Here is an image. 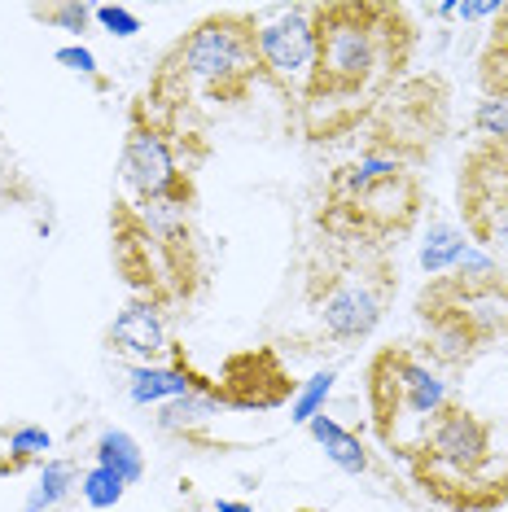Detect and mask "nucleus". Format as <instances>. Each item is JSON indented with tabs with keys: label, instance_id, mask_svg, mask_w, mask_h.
<instances>
[{
	"label": "nucleus",
	"instance_id": "5701e85b",
	"mask_svg": "<svg viewBox=\"0 0 508 512\" xmlns=\"http://www.w3.org/2000/svg\"><path fill=\"white\" fill-rule=\"evenodd\" d=\"M333 381H338V372L325 368V372H316V377H311L307 386H303V390H298L294 399H290V416H294L298 425H311V421H316V416H320V407H325L329 390H333Z\"/></svg>",
	"mask_w": 508,
	"mask_h": 512
},
{
	"label": "nucleus",
	"instance_id": "9d476101",
	"mask_svg": "<svg viewBox=\"0 0 508 512\" xmlns=\"http://www.w3.org/2000/svg\"><path fill=\"white\" fill-rule=\"evenodd\" d=\"M254 53H259V75L272 84L290 106H298L316 62V5H294L259 22L254 31Z\"/></svg>",
	"mask_w": 508,
	"mask_h": 512
},
{
	"label": "nucleus",
	"instance_id": "ddd939ff",
	"mask_svg": "<svg viewBox=\"0 0 508 512\" xmlns=\"http://www.w3.org/2000/svg\"><path fill=\"white\" fill-rule=\"evenodd\" d=\"M132 381V403H171V399H184V394H198V390H215L211 377H202L198 368L184 359V351L171 359V364H136L127 372Z\"/></svg>",
	"mask_w": 508,
	"mask_h": 512
},
{
	"label": "nucleus",
	"instance_id": "aec40b11",
	"mask_svg": "<svg viewBox=\"0 0 508 512\" xmlns=\"http://www.w3.org/2000/svg\"><path fill=\"white\" fill-rule=\"evenodd\" d=\"M465 254H469L465 232H456L452 224H434L430 228V241H425V250H421V267L430 276H443V272H452V267L465 259Z\"/></svg>",
	"mask_w": 508,
	"mask_h": 512
},
{
	"label": "nucleus",
	"instance_id": "f03ea898",
	"mask_svg": "<svg viewBox=\"0 0 508 512\" xmlns=\"http://www.w3.org/2000/svg\"><path fill=\"white\" fill-rule=\"evenodd\" d=\"M110 254L132 298L154 302L158 311L189 307L206 289V254L193 206L136 202L119 193L110 206Z\"/></svg>",
	"mask_w": 508,
	"mask_h": 512
},
{
	"label": "nucleus",
	"instance_id": "f8f14e48",
	"mask_svg": "<svg viewBox=\"0 0 508 512\" xmlns=\"http://www.w3.org/2000/svg\"><path fill=\"white\" fill-rule=\"evenodd\" d=\"M106 342L114 355H127V359H136V364H171V359L180 355V346L171 342L167 316L154 302H141V298H132L119 316H114Z\"/></svg>",
	"mask_w": 508,
	"mask_h": 512
},
{
	"label": "nucleus",
	"instance_id": "cd10ccee",
	"mask_svg": "<svg viewBox=\"0 0 508 512\" xmlns=\"http://www.w3.org/2000/svg\"><path fill=\"white\" fill-rule=\"evenodd\" d=\"M294 512H320V508H294Z\"/></svg>",
	"mask_w": 508,
	"mask_h": 512
},
{
	"label": "nucleus",
	"instance_id": "b1692460",
	"mask_svg": "<svg viewBox=\"0 0 508 512\" xmlns=\"http://www.w3.org/2000/svg\"><path fill=\"white\" fill-rule=\"evenodd\" d=\"M40 22H49V27H57V31H88V22H92V14H97V5H44V9H31Z\"/></svg>",
	"mask_w": 508,
	"mask_h": 512
},
{
	"label": "nucleus",
	"instance_id": "1a4fd4ad",
	"mask_svg": "<svg viewBox=\"0 0 508 512\" xmlns=\"http://www.w3.org/2000/svg\"><path fill=\"white\" fill-rule=\"evenodd\" d=\"M456 197L469 241L508 254V149L473 145L460 162Z\"/></svg>",
	"mask_w": 508,
	"mask_h": 512
},
{
	"label": "nucleus",
	"instance_id": "2eb2a0df",
	"mask_svg": "<svg viewBox=\"0 0 508 512\" xmlns=\"http://www.w3.org/2000/svg\"><path fill=\"white\" fill-rule=\"evenodd\" d=\"M478 84L482 97H508V0L500 5V14L487 31V44L478 53Z\"/></svg>",
	"mask_w": 508,
	"mask_h": 512
},
{
	"label": "nucleus",
	"instance_id": "393cba45",
	"mask_svg": "<svg viewBox=\"0 0 508 512\" xmlns=\"http://www.w3.org/2000/svg\"><path fill=\"white\" fill-rule=\"evenodd\" d=\"M92 22H101V27H106L110 36H119V40H132L136 31H141V18H136L132 9H123V5H97Z\"/></svg>",
	"mask_w": 508,
	"mask_h": 512
},
{
	"label": "nucleus",
	"instance_id": "a211bd4d",
	"mask_svg": "<svg viewBox=\"0 0 508 512\" xmlns=\"http://www.w3.org/2000/svg\"><path fill=\"white\" fill-rule=\"evenodd\" d=\"M224 412L215 390H198V394H184V399H171L158 416L163 434H180V438H198V429L211 425V416Z\"/></svg>",
	"mask_w": 508,
	"mask_h": 512
},
{
	"label": "nucleus",
	"instance_id": "bb28decb",
	"mask_svg": "<svg viewBox=\"0 0 508 512\" xmlns=\"http://www.w3.org/2000/svg\"><path fill=\"white\" fill-rule=\"evenodd\" d=\"M215 512H254L246 499H215Z\"/></svg>",
	"mask_w": 508,
	"mask_h": 512
},
{
	"label": "nucleus",
	"instance_id": "423d86ee",
	"mask_svg": "<svg viewBox=\"0 0 508 512\" xmlns=\"http://www.w3.org/2000/svg\"><path fill=\"white\" fill-rule=\"evenodd\" d=\"M368 416L381 447L408 460L421 434L452 407V386L417 346H381L368 359Z\"/></svg>",
	"mask_w": 508,
	"mask_h": 512
},
{
	"label": "nucleus",
	"instance_id": "a878e982",
	"mask_svg": "<svg viewBox=\"0 0 508 512\" xmlns=\"http://www.w3.org/2000/svg\"><path fill=\"white\" fill-rule=\"evenodd\" d=\"M53 57L66 66V71H79V75H92V79H97V57H92L84 44H66V49H57ZM97 84H101V79H97Z\"/></svg>",
	"mask_w": 508,
	"mask_h": 512
},
{
	"label": "nucleus",
	"instance_id": "39448f33",
	"mask_svg": "<svg viewBox=\"0 0 508 512\" xmlns=\"http://www.w3.org/2000/svg\"><path fill=\"white\" fill-rule=\"evenodd\" d=\"M211 154L202 132L189 123V114L163 110L149 97H136L127 110L119 180L123 197L136 202H176L198 206V167Z\"/></svg>",
	"mask_w": 508,
	"mask_h": 512
},
{
	"label": "nucleus",
	"instance_id": "412c9836",
	"mask_svg": "<svg viewBox=\"0 0 508 512\" xmlns=\"http://www.w3.org/2000/svg\"><path fill=\"white\" fill-rule=\"evenodd\" d=\"M123 491H127L123 477L110 473V469H101V464H92V469L79 477V499H84L88 508H97V512H106V508L119 504Z\"/></svg>",
	"mask_w": 508,
	"mask_h": 512
},
{
	"label": "nucleus",
	"instance_id": "0eeeda50",
	"mask_svg": "<svg viewBox=\"0 0 508 512\" xmlns=\"http://www.w3.org/2000/svg\"><path fill=\"white\" fill-rule=\"evenodd\" d=\"M425 206L421 171L377 180L355 193H325L316 206V232L342 241H368V246L399 250V241L412 232Z\"/></svg>",
	"mask_w": 508,
	"mask_h": 512
},
{
	"label": "nucleus",
	"instance_id": "f3484780",
	"mask_svg": "<svg viewBox=\"0 0 508 512\" xmlns=\"http://www.w3.org/2000/svg\"><path fill=\"white\" fill-rule=\"evenodd\" d=\"M311 429V438L325 447V456L338 464L342 473H368L373 469V460H368V451H364V442H360V434H351L346 425H338V421H329L325 412L316 416V421L307 425Z\"/></svg>",
	"mask_w": 508,
	"mask_h": 512
},
{
	"label": "nucleus",
	"instance_id": "dca6fc26",
	"mask_svg": "<svg viewBox=\"0 0 508 512\" xmlns=\"http://www.w3.org/2000/svg\"><path fill=\"white\" fill-rule=\"evenodd\" d=\"M92 464L119 473L127 486H136L145 477V451H141V442H136L132 434H123V429H101V438L92 442Z\"/></svg>",
	"mask_w": 508,
	"mask_h": 512
},
{
	"label": "nucleus",
	"instance_id": "9b49d317",
	"mask_svg": "<svg viewBox=\"0 0 508 512\" xmlns=\"http://www.w3.org/2000/svg\"><path fill=\"white\" fill-rule=\"evenodd\" d=\"M215 394L233 412H272V407L294 399V381L272 346H259V351H241L228 359L215 381Z\"/></svg>",
	"mask_w": 508,
	"mask_h": 512
},
{
	"label": "nucleus",
	"instance_id": "20e7f679",
	"mask_svg": "<svg viewBox=\"0 0 508 512\" xmlns=\"http://www.w3.org/2000/svg\"><path fill=\"white\" fill-rule=\"evenodd\" d=\"M399 294V254L368 241L316 237L303 259V307L325 342L355 346L377 333Z\"/></svg>",
	"mask_w": 508,
	"mask_h": 512
},
{
	"label": "nucleus",
	"instance_id": "4468645a",
	"mask_svg": "<svg viewBox=\"0 0 508 512\" xmlns=\"http://www.w3.org/2000/svg\"><path fill=\"white\" fill-rule=\"evenodd\" d=\"M5 438V451H0V477H18L27 469H44L53 451V434L44 425H14V429H0Z\"/></svg>",
	"mask_w": 508,
	"mask_h": 512
},
{
	"label": "nucleus",
	"instance_id": "6e6552de",
	"mask_svg": "<svg viewBox=\"0 0 508 512\" xmlns=\"http://www.w3.org/2000/svg\"><path fill=\"white\" fill-rule=\"evenodd\" d=\"M447 127V84L438 75H417L403 79L381 106L368 114L355 136H364L360 149H377L408 167H421L430 158Z\"/></svg>",
	"mask_w": 508,
	"mask_h": 512
},
{
	"label": "nucleus",
	"instance_id": "4be33fe9",
	"mask_svg": "<svg viewBox=\"0 0 508 512\" xmlns=\"http://www.w3.org/2000/svg\"><path fill=\"white\" fill-rule=\"evenodd\" d=\"M473 132L482 145L508 149V97H482L473 106Z\"/></svg>",
	"mask_w": 508,
	"mask_h": 512
},
{
	"label": "nucleus",
	"instance_id": "6ab92c4d",
	"mask_svg": "<svg viewBox=\"0 0 508 512\" xmlns=\"http://www.w3.org/2000/svg\"><path fill=\"white\" fill-rule=\"evenodd\" d=\"M79 477H84V473L75 469V460H44L40 482L31 486L22 512H53L57 504H66V499L79 491Z\"/></svg>",
	"mask_w": 508,
	"mask_h": 512
},
{
	"label": "nucleus",
	"instance_id": "f257e3e1",
	"mask_svg": "<svg viewBox=\"0 0 508 512\" xmlns=\"http://www.w3.org/2000/svg\"><path fill=\"white\" fill-rule=\"evenodd\" d=\"M417 27L390 0H329L316 5V62L298 97V132L311 145L355 136L364 119L403 84Z\"/></svg>",
	"mask_w": 508,
	"mask_h": 512
},
{
	"label": "nucleus",
	"instance_id": "7ed1b4c3",
	"mask_svg": "<svg viewBox=\"0 0 508 512\" xmlns=\"http://www.w3.org/2000/svg\"><path fill=\"white\" fill-rule=\"evenodd\" d=\"M254 31H259V18L250 9L206 14L163 49L145 97L176 114H193L198 101H215V106L246 101L254 84H263Z\"/></svg>",
	"mask_w": 508,
	"mask_h": 512
}]
</instances>
